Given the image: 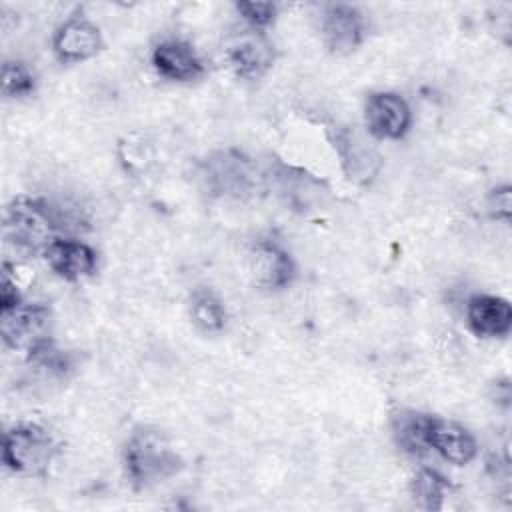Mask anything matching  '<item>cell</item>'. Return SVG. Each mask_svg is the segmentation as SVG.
<instances>
[{"instance_id":"30bf717a","label":"cell","mask_w":512,"mask_h":512,"mask_svg":"<svg viewBox=\"0 0 512 512\" xmlns=\"http://www.w3.org/2000/svg\"><path fill=\"white\" fill-rule=\"evenodd\" d=\"M50 308L46 304H20L12 310L0 312L2 342L14 350H28L38 340L46 338L50 324Z\"/></svg>"},{"instance_id":"52a82bcc","label":"cell","mask_w":512,"mask_h":512,"mask_svg":"<svg viewBox=\"0 0 512 512\" xmlns=\"http://www.w3.org/2000/svg\"><path fill=\"white\" fill-rule=\"evenodd\" d=\"M364 124L376 140H402L410 130L412 112L396 92H370L364 102Z\"/></svg>"},{"instance_id":"277c9868","label":"cell","mask_w":512,"mask_h":512,"mask_svg":"<svg viewBox=\"0 0 512 512\" xmlns=\"http://www.w3.org/2000/svg\"><path fill=\"white\" fill-rule=\"evenodd\" d=\"M202 178L214 196L244 198L256 186V168L238 150H220L202 164Z\"/></svg>"},{"instance_id":"e0dca14e","label":"cell","mask_w":512,"mask_h":512,"mask_svg":"<svg viewBox=\"0 0 512 512\" xmlns=\"http://www.w3.org/2000/svg\"><path fill=\"white\" fill-rule=\"evenodd\" d=\"M334 142L348 178L366 182L370 176L376 174V168H372V160H378V156L368 150L364 142H360L354 134H350L348 130H338Z\"/></svg>"},{"instance_id":"5b68a950","label":"cell","mask_w":512,"mask_h":512,"mask_svg":"<svg viewBox=\"0 0 512 512\" xmlns=\"http://www.w3.org/2000/svg\"><path fill=\"white\" fill-rule=\"evenodd\" d=\"M104 48L100 28L76 10L52 34V52L62 64H80L98 56Z\"/></svg>"},{"instance_id":"44dd1931","label":"cell","mask_w":512,"mask_h":512,"mask_svg":"<svg viewBox=\"0 0 512 512\" xmlns=\"http://www.w3.org/2000/svg\"><path fill=\"white\" fill-rule=\"evenodd\" d=\"M236 12L242 16V20L250 26V30L264 32L270 28L278 16V6L274 2H236Z\"/></svg>"},{"instance_id":"5bb4252c","label":"cell","mask_w":512,"mask_h":512,"mask_svg":"<svg viewBox=\"0 0 512 512\" xmlns=\"http://www.w3.org/2000/svg\"><path fill=\"white\" fill-rule=\"evenodd\" d=\"M430 450L438 452L450 464L464 466L476 458L478 444L472 432L462 424L434 416L430 426Z\"/></svg>"},{"instance_id":"7402d4cb","label":"cell","mask_w":512,"mask_h":512,"mask_svg":"<svg viewBox=\"0 0 512 512\" xmlns=\"http://www.w3.org/2000/svg\"><path fill=\"white\" fill-rule=\"evenodd\" d=\"M488 208H490V214L496 220H502V222L510 220L512 192H510L508 184H502V186H496V188L490 190V194H488Z\"/></svg>"},{"instance_id":"7c38bea8","label":"cell","mask_w":512,"mask_h":512,"mask_svg":"<svg viewBox=\"0 0 512 512\" xmlns=\"http://www.w3.org/2000/svg\"><path fill=\"white\" fill-rule=\"evenodd\" d=\"M50 270L68 282H80L94 276L98 268V254L92 246L76 238H58L42 254Z\"/></svg>"},{"instance_id":"7a4b0ae2","label":"cell","mask_w":512,"mask_h":512,"mask_svg":"<svg viewBox=\"0 0 512 512\" xmlns=\"http://www.w3.org/2000/svg\"><path fill=\"white\" fill-rule=\"evenodd\" d=\"M62 228L60 212L40 198L16 196L4 210V240L24 256L44 254Z\"/></svg>"},{"instance_id":"2e32d148","label":"cell","mask_w":512,"mask_h":512,"mask_svg":"<svg viewBox=\"0 0 512 512\" xmlns=\"http://www.w3.org/2000/svg\"><path fill=\"white\" fill-rule=\"evenodd\" d=\"M452 484L434 468H420L410 480V496L424 510H442Z\"/></svg>"},{"instance_id":"ac0fdd59","label":"cell","mask_w":512,"mask_h":512,"mask_svg":"<svg viewBox=\"0 0 512 512\" xmlns=\"http://www.w3.org/2000/svg\"><path fill=\"white\" fill-rule=\"evenodd\" d=\"M190 318L206 334L220 332L226 326V308L210 288H196L190 294Z\"/></svg>"},{"instance_id":"8fae6325","label":"cell","mask_w":512,"mask_h":512,"mask_svg":"<svg viewBox=\"0 0 512 512\" xmlns=\"http://www.w3.org/2000/svg\"><path fill=\"white\" fill-rule=\"evenodd\" d=\"M154 70L170 82H194L206 74V64L198 50L182 38L160 40L152 48Z\"/></svg>"},{"instance_id":"ba28073f","label":"cell","mask_w":512,"mask_h":512,"mask_svg":"<svg viewBox=\"0 0 512 512\" xmlns=\"http://www.w3.org/2000/svg\"><path fill=\"white\" fill-rule=\"evenodd\" d=\"M248 272L256 286L264 290H282L292 284L296 264L282 244L258 238L248 250Z\"/></svg>"},{"instance_id":"603a6c76","label":"cell","mask_w":512,"mask_h":512,"mask_svg":"<svg viewBox=\"0 0 512 512\" xmlns=\"http://www.w3.org/2000/svg\"><path fill=\"white\" fill-rule=\"evenodd\" d=\"M22 304V296L16 286V278L10 276V264L4 262L2 266V282H0V312L12 310Z\"/></svg>"},{"instance_id":"9c48e42d","label":"cell","mask_w":512,"mask_h":512,"mask_svg":"<svg viewBox=\"0 0 512 512\" xmlns=\"http://www.w3.org/2000/svg\"><path fill=\"white\" fill-rule=\"evenodd\" d=\"M224 56L230 70L242 80H258L266 76L276 58L272 42L264 32L256 30L230 38L224 48Z\"/></svg>"},{"instance_id":"d6986e66","label":"cell","mask_w":512,"mask_h":512,"mask_svg":"<svg viewBox=\"0 0 512 512\" xmlns=\"http://www.w3.org/2000/svg\"><path fill=\"white\" fill-rule=\"evenodd\" d=\"M26 360L32 366L44 368L46 372H50L54 376H66L74 368L72 354L58 348L50 336H46V338L38 340L34 346H30L26 350Z\"/></svg>"},{"instance_id":"3957f363","label":"cell","mask_w":512,"mask_h":512,"mask_svg":"<svg viewBox=\"0 0 512 512\" xmlns=\"http://www.w3.org/2000/svg\"><path fill=\"white\" fill-rule=\"evenodd\" d=\"M60 454V442L42 424L20 422L4 432L2 464L26 478H44Z\"/></svg>"},{"instance_id":"9a60e30c","label":"cell","mask_w":512,"mask_h":512,"mask_svg":"<svg viewBox=\"0 0 512 512\" xmlns=\"http://www.w3.org/2000/svg\"><path fill=\"white\" fill-rule=\"evenodd\" d=\"M434 414L418 410H398L392 414L390 428L396 446L408 456H424L430 452V426Z\"/></svg>"},{"instance_id":"ffe728a7","label":"cell","mask_w":512,"mask_h":512,"mask_svg":"<svg viewBox=\"0 0 512 512\" xmlns=\"http://www.w3.org/2000/svg\"><path fill=\"white\" fill-rule=\"evenodd\" d=\"M36 92L34 72L20 60H4L2 64V94L6 98H26Z\"/></svg>"},{"instance_id":"6da1fadb","label":"cell","mask_w":512,"mask_h":512,"mask_svg":"<svg viewBox=\"0 0 512 512\" xmlns=\"http://www.w3.org/2000/svg\"><path fill=\"white\" fill-rule=\"evenodd\" d=\"M122 464L130 486L134 490H146L176 476L184 460L166 432L154 426H138L124 442Z\"/></svg>"},{"instance_id":"4fadbf2b","label":"cell","mask_w":512,"mask_h":512,"mask_svg":"<svg viewBox=\"0 0 512 512\" xmlns=\"http://www.w3.org/2000/svg\"><path fill=\"white\" fill-rule=\"evenodd\" d=\"M466 324L478 338H504L512 328V306L494 294H474L466 302Z\"/></svg>"},{"instance_id":"8992f818","label":"cell","mask_w":512,"mask_h":512,"mask_svg":"<svg viewBox=\"0 0 512 512\" xmlns=\"http://www.w3.org/2000/svg\"><path fill=\"white\" fill-rule=\"evenodd\" d=\"M320 36L328 52L338 56L350 54L366 38V18L352 4H326L320 14Z\"/></svg>"}]
</instances>
